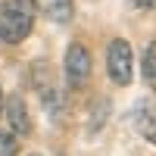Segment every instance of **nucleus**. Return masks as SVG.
I'll return each instance as SVG.
<instances>
[{"instance_id":"9","label":"nucleus","mask_w":156,"mask_h":156,"mask_svg":"<svg viewBox=\"0 0 156 156\" xmlns=\"http://www.w3.org/2000/svg\"><path fill=\"white\" fill-rule=\"evenodd\" d=\"M134 3H140V6H153V0H134Z\"/></svg>"},{"instance_id":"11","label":"nucleus","mask_w":156,"mask_h":156,"mask_svg":"<svg viewBox=\"0 0 156 156\" xmlns=\"http://www.w3.org/2000/svg\"><path fill=\"white\" fill-rule=\"evenodd\" d=\"M31 156H37V153H31Z\"/></svg>"},{"instance_id":"5","label":"nucleus","mask_w":156,"mask_h":156,"mask_svg":"<svg viewBox=\"0 0 156 156\" xmlns=\"http://www.w3.org/2000/svg\"><path fill=\"white\" fill-rule=\"evenodd\" d=\"M134 128H137V134L144 137L147 144H156V100L153 97L137 100V106H134Z\"/></svg>"},{"instance_id":"3","label":"nucleus","mask_w":156,"mask_h":156,"mask_svg":"<svg viewBox=\"0 0 156 156\" xmlns=\"http://www.w3.org/2000/svg\"><path fill=\"white\" fill-rule=\"evenodd\" d=\"M62 72H66V81H69L72 90H81L90 78V50L84 44L72 41L69 50H66V69Z\"/></svg>"},{"instance_id":"7","label":"nucleus","mask_w":156,"mask_h":156,"mask_svg":"<svg viewBox=\"0 0 156 156\" xmlns=\"http://www.w3.org/2000/svg\"><path fill=\"white\" fill-rule=\"evenodd\" d=\"M144 78H147V84L156 94V37L147 44V53H144Z\"/></svg>"},{"instance_id":"1","label":"nucleus","mask_w":156,"mask_h":156,"mask_svg":"<svg viewBox=\"0 0 156 156\" xmlns=\"http://www.w3.org/2000/svg\"><path fill=\"white\" fill-rule=\"evenodd\" d=\"M37 9L31 0H3L0 3V44H22L34 28Z\"/></svg>"},{"instance_id":"2","label":"nucleus","mask_w":156,"mask_h":156,"mask_svg":"<svg viewBox=\"0 0 156 156\" xmlns=\"http://www.w3.org/2000/svg\"><path fill=\"white\" fill-rule=\"evenodd\" d=\"M106 75L112 84H128L134 75V53L125 37H115L106 47Z\"/></svg>"},{"instance_id":"8","label":"nucleus","mask_w":156,"mask_h":156,"mask_svg":"<svg viewBox=\"0 0 156 156\" xmlns=\"http://www.w3.org/2000/svg\"><path fill=\"white\" fill-rule=\"evenodd\" d=\"M19 153V137L12 131H0V156H16Z\"/></svg>"},{"instance_id":"4","label":"nucleus","mask_w":156,"mask_h":156,"mask_svg":"<svg viewBox=\"0 0 156 156\" xmlns=\"http://www.w3.org/2000/svg\"><path fill=\"white\" fill-rule=\"evenodd\" d=\"M3 115L9 122V131L22 137V134H31V119H28V109H25V100L19 94H9L3 100Z\"/></svg>"},{"instance_id":"6","label":"nucleus","mask_w":156,"mask_h":156,"mask_svg":"<svg viewBox=\"0 0 156 156\" xmlns=\"http://www.w3.org/2000/svg\"><path fill=\"white\" fill-rule=\"evenodd\" d=\"M31 3H34V9L41 12L44 19H50V22H59V25L72 22V16H75L72 0H31Z\"/></svg>"},{"instance_id":"10","label":"nucleus","mask_w":156,"mask_h":156,"mask_svg":"<svg viewBox=\"0 0 156 156\" xmlns=\"http://www.w3.org/2000/svg\"><path fill=\"white\" fill-rule=\"evenodd\" d=\"M0 115H3V87H0Z\"/></svg>"}]
</instances>
